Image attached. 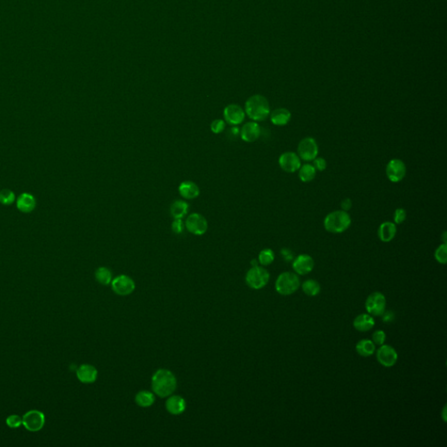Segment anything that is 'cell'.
<instances>
[{
    "label": "cell",
    "mask_w": 447,
    "mask_h": 447,
    "mask_svg": "<svg viewBox=\"0 0 447 447\" xmlns=\"http://www.w3.org/2000/svg\"><path fill=\"white\" fill-rule=\"evenodd\" d=\"M151 386L154 393L160 397L171 396L177 388V378L171 371L158 370L151 379Z\"/></svg>",
    "instance_id": "cell-1"
},
{
    "label": "cell",
    "mask_w": 447,
    "mask_h": 447,
    "mask_svg": "<svg viewBox=\"0 0 447 447\" xmlns=\"http://www.w3.org/2000/svg\"><path fill=\"white\" fill-rule=\"evenodd\" d=\"M245 112L253 122H263L271 113L268 99L260 94L252 95L246 103Z\"/></svg>",
    "instance_id": "cell-2"
},
{
    "label": "cell",
    "mask_w": 447,
    "mask_h": 447,
    "mask_svg": "<svg viewBox=\"0 0 447 447\" xmlns=\"http://www.w3.org/2000/svg\"><path fill=\"white\" fill-rule=\"evenodd\" d=\"M324 228L334 234L344 232L351 226V217L348 212L342 210L334 211L328 213L324 218Z\"/></svg>",
    "instance_id": "cell-3"
},
{
    "label": "cell",
    "mask_w": 447,
    "mask_h": 447,
    "mask_svg": "<svg viewBox=\"0 0 447 447\" xmlns=\"http://www.w3.org/2000/svg\"><path fill=\"white\" fill-rule=\"evenodd\" d=\"M300 279L295 273L285 272L277 278L275 288L281 295H290L298 290Z\"/></svg>",
    "instance_id": "cell-4"
},
{
    "label": "cell",
    "mask_w": 447,
    "mask_h": 447,
    "mask_svg": "<svg viewBox=\"0 0 447 447\" xmlns=\"http://www.w3.org/2000/svg\"><path fill=\"white\" fill-rule=\"evenodd\" d=\"M270 274L268 271L261 267H252L247 273L246 281L252 289H261L268 283Z\"/></svg>",
    "instance_id": "cell-5"
},
{
    "label": "cell",
    "mask_w": 447,
    "mask_h": 447,
    "mask_svg": "<svg viewBox=\"0 0 447 447\" xmlns=\"http://www.w3.org/2000/svg\"><path fill=\"white\" fill-rule=\"evenodd\" d=\"M319 147L317 142L313 137H305L299 143L297 147V155L301 160L311 162L318 157Z\"/></svg>",
    "instance_id": "cell-6"
},
{
    "label": "cell",
    "mask_w": 447,
    "mask_h": 447,
    "mask_svg": "<svg viewBox=\"0 0 447 447\" xmlns=\"http://www.w3.org/2000/svg\"><path fill=\"white\" fill-rule=\"evenodd\" d=\"M386 299L380 292L371 294L366 300L365 307L370 315L381 316L385 312Z\"/></svg>",
    "instance_id": "cell-7"
},
{
    "label": "cell",
    "mask_w": 447,
    "mask_h": 447,
    "mask_svg": "<svg viewBox=\"0 0 447 447\" xmlns=\"http://www.w3.org/2000/svg\"><path fill=\"white\" fill-rule=\"evenodd\" d=\"M406 165L401 159L394 158L388 162L386 166L387 178L392 183H399L406 176Z\"/></svg>",
    "instance_id": "cell-8"
},
{
    "label": "cell",
    "mask_w": 447,
    "mask_h": 447,
    "mask_svg": "<svg viewBox=\"0 0 447 447\" xmlns=\"http://www.w3.org/2000/svg\"><path fill=\"white\" fill-rule=\"evenodd\" d=\"M185 226L192 234L201 236L205 234L208 229V222L199 213H192L186 218Z\"/></svg>",
    "instance_id": "cell-9"
},
{
    "label": "cell",
    "mask_w": 447,
    "mask_h": 447,
    "mask_svg": "<svg viewBox=\"0 0 447 447\" xmlns=\"http://www.w3.org/2000/svg\"><path fill=\"white\" fill-rule=\"evenodd\" d=\"M111 282L113 291L115 294L121 296H126L132 294L136 288V284L132 278L128 275H119Z\"/></svg>",
    "instance_id": "cell-10"
},
{
    "label": "cell",
    "mask_w": 447,
    "mask_h": 447,
    "mask_svg": "<svg viewBox=\"0 0 447 447\" xmlns=\"http://www.w3.org/2000/svg\"><path fill=\"white\" fill-rule=\"evenodd\" d=\"M279 164L283 171L287 173H294L298 171L302 166L301 158L298 155L292 151L281 154L279 158Z\"/></svg>",
    "instance_id": "cell-11"
},
{
    "label": "cell",
    "mask_w": 447,
    "mask_h": 447,
    "mask_svg": "<svg viewBox=\"0 0 447 447\" xmlns=\"http://www.w3.org/2000/svg\"><path fill=\"white\" fill-rule=\"evenodd\" d=\"M23 425L30 431H38L45 424V416L38 411H30L22 417Z\"/></svg>",
    "instance_id": "cell-12"
},
{
    "label": "cell",
    "mask_w": 447,
    "mask_h": 447,
    "mask_svg": "<svg viewBox=\"0 0 447 447\" xmlns=\"http://www.w3.org/2000/svg\"><path fill=\"white\" fill-rule=\"evenodd\" d=\"M397 353L396 349L390 345H381L377 352H376V359L379 363L386 368L394 366L397 361Z\"/></svg>",
    "instance_id": "cell-13"
},
{
    "label": "cell",
    "mask_w": 447,
    "mask_h": 447,
    "mask_svg": "<svg viewBox=\"0 0 447 447\" xmlns=\"http://www.w3.org/2000/svg\"><path fill=\"white\" fill-rule=\"evenodd\" d=\"M225 122L231 125H239L242 124L246 117V112L241 107L237 104H231L226 107L224 110Z\"/></svg>",
    "instance_id": "cell-14"
},
{
    "label": "cell",
    "mask_w": 447,
    "mask_h": 447,
    "mask_svg": "<svg viewBox=\"0 0 447 447\" xmlns=\"http://www.w3.org/2000/svg\"><path fill=\"white\" fill-rule=\"evenodd\" d=\"M315 268L314 259L308 254H301L294 259L293 269L300 275H306L311 273Z\"/></svg>",
    "instance_id": "cell-15"
},
{
    "label": "cell",
    "mask_w": 447,
    "mask_h": 447,
    "mask_svg": "<svg viewBox=\"0 0 447 447\" xmlns=\"http://www.w3.org/2000/svg\"><path fill=\"white\" fill-rule=\"evenodd\" d=\"M261 128L258 123L249 122L243 126L240 130V137L246 143H254L260 138Z\"/></svg>",
    "instance_id": "cell-16"
},
{
    "label": "cell",
    "mask_w": 447,
    "mask_h": 447,
    "mask_svg": "<svg viewBox=\"0 0 447 447\" xmlns=\"http://www.w3.org/2000/svg\"><path fill=\"white\" fill-rule=\"evenodd\" d=\"M76 375L78 379L83 383H92L97 378V370L89 364H82L77 369Z\"/></svg>",
    "instance_id": "cell-17"
},
{
    "label": "cell",
    "mask_w": 447,
    "mask_h": 447,
    "mask_svg": "<svg viewBox=\"0 0 447 447\" xmlns=\"http://www.w3.org/2000/svg\"><path fill=\"white\" fill-rule=\"evenodd\" d=\"M396 226L395 223L391 221L383 222L379 226L377 234L381 241L384 243L391 242L396 234Z\"/></svg>",
    "instance_id": "cell-18"
},
{
    "label": "cell",
    "mask_w": 447,
    "mask_h": 447,
    "mask_svg": "<svg viewBox=\"0 0 447 447\" xmlns=\"http://www.w3.org/2000/svg\"><path fill=\"white\" fill-rule=\"evenodd\" d=\"M179 191L180 195L185 199H194L200 194L199 187L192 181H184L180 183Z\"/></svg>",
    "instance_id": "cell-19"
},
{
    "label": "cell",
    "mask_w": 447,
    "mask_h": 447,
    "mask_svg": "<svg viewBox=\"0 0 447 447\" xmlns=\"http://www.w3.org/2000/svg\"><path fill=\"white\" fill-rule=\"evenodd\" d=\"M166 409L172 415H180L186 409V402L182 396H170L166 401Z\"/></svg>",
    "instance_id": "cell-20"
},
{
    "label": "cell",
    "mask_w": 447,
    "mask_h": 447,
    "mask_svg": "<svg viewBox=\"0 0 447 447\" xmlns=\"http://www.w3.org/2000/svg\"><path fill=\"white\" fill-rule=\"evenodd\" d=\"M292 118L291 112L285 107L276 108L270 113V119L275 126H285L288 124Z\"/></svg>",
    "instance_id": "cell-21"
},
{
    "label": "cell",
    "mask_w": 447,
    "mask_h": 447,
    "mask_svg": "<svg viewBox=\"0 0 447 447\" xmlns=\"http://www.w3.org/2000/svg\"><path fill=\"white\" fill-rule=\"evenodd\" d=\"M354 328L360 332H367L375 326V321L371 315L362 314L354 320Z\"/></svg>",
    "instance_id": "cell-22"
},
{
    "label": "cell",
    "mask_w": 447,
    "mask_h": 447,
    "mask_svg": "<svg viewBox=\"0 0 447 447\" xmlns=\"http://www.w3.org/2000/svg\"><path fill=\"white\" fill-rule=\"evenodd\" d=\"M36 201L35 197L28 193H23L17 200V207L20 212L29 213L35 208Z\"/></svg>",
    "instance_id": "cell-23"
},
{
    "label": "cell",
    "mask_w": 447,
    "mask_h": 447,
    "mask_svg": "<svg viewBox=\"0 0 447 447\" xmlns=\"http://www.w3.org/2000/svg\"><path fill=\"white\" fill-rule=\"evenodd\" d=\"M299 179L303 183H309L315 179L316 170L313 164L305 163L298 170Z\"/></svg>",
    "instance_id": "cell-24"
},
{
    "label": "cell",
    "mask_w": 447,
    "mask_h": 447,
    "mask_svg": "<svg viewBox=\"0 0 447 447\" xmlns=\"http://www.w3.org/2000/svg\"><path fill=\"white\" fill-rule=\"evenodd\" d=\"M356 349H357V352L360 356L364 357V358H368V357L372 356L375 352V345L371 340L364 339V340H362V341L358 342L357 346H356Z\"/></svg>",
    "instance_id": "cell-25"
},
{
    "label": "cell",
    "mask_w": 447,
    "mask_h": 447,
    "mask_svg": "<svg viewBox=\"0 0 447 447\" xmlns=\"http://www.w3.org/2000/svg\"><path fill=\"white\" fill-rule=\"evenodd\" d=\"M189 212V205L185 201L176 200L171 206V213L174 218H183Z\"/></svg>",
    "instance_id": "cell-26"
},
{
    "label": "cell",
    "mask_w": 447,
    "mask_h": 447,
    "mask_svg": "<svg viewBox=\"0 0 447 447\" xmlns=\"http://www.w3.org/2000/svg\"><path fill=\"white\" fill-rule=\"evenodd\" d=\"M155 402V396L153 393L148 391L139 392L136 396V403L143 408H148L153 405Z\"/></svg>",
    "instance_id": "cell-27"
},
{
    "label": "cell",
    "mask_w": 447,
    "mask_h": 447,
    "mask_svg": "<svg viewBox=\"0 0 447 447\" xmlns=\"http://www.w3.org/2000/svg\"><path fill=\"white\" fill-rule=\"evenodd\" d=\"M303 290L308 296H316L321 292V286L315 280H307L303 284Z\"/></svg>",
    "instance_id": "cell-28"
},
{
    "label": "cell",
    "mask_w": 447,
    "mask_h": 447,
    "mask_svg": "<svg viewBox=\"0 0 447 447\" xmlns=\"http://www.w3.org/2000/svg\"><path fill=\"white\" fill-rule=\"evenodd\" d=\"M95 279L102 285H108L112 281V273L110 270L107 268H99L95 272Z\"/></svg>",
    "instance_id": "cell-29"
},
{
    "label": "cell",
    "mask_w": 447,
    "mask_h": 447,
    "mask_svg": "<svg viewBox=\"0 0 447 447\" xmlns=\"http://www.w3.org/2000/svg\"><path fill=\"white\" fill-rule=\"evenodd\" d=\"M259 263L262 266H269L272 264L274 260V252L273 250L266 248L260 251L259 254Z\"/></svg>",
    "instance_id": "cell-30"
},
{
    "label": "cell",
    "mask_w": 447,
    "mask_h": 447,
    "mask_svg": "<svg viewBox=\"0 0 447 447\" xmlns=\"http://www.w3.org/2000/svg\"><path fill=\"white\" fill-rule=\"evenodd\" d=\"M435 259L440 264H447V246L446 243L440 245L435 251Z\"/></svg>",
    "instance_id": "cell-31"
},
{
    "label": "cell",
    "mask_w": 447,
    "mask_h": 447,
    "mask_svg": "<svg viewBox=\"0 0 447 447\" xmlns=\"http://www.w3.org/2000/svg\"><path fill=\"white\" fill-rule=\"evenodd\" d=\"M15 199V195L10 190H3L0 192V203L4 205L13 204Z\"/></svg>",
    "instance_id": "cell-32"
},
{
    "label": "cell",
    "mask_w": 447,
    "mask_h": 447,
    "mask_svg": "<svg viewBox=\"0 0 447 447\" xmlns=\"http://www.w3.org/2000/svg\"><path fill=\"white\" fill-rule=\"evenodd\" d=\"M225 128H226V122L224 120H215L211 124V129L215 134H219V133L223 132Z\"/></svg>",
    "instance_id": "cell-33"
},
{
    "label": "cell",
    "mask_w": 447,
    "mask_h": 447,
    "mask_svg": "<svg viewBox=\"0 0 447 447\" xmlns=\"http://www.w3.org/2000/svg\"><path fill=\"white\" fill-rule=\"evenodd\" d=\"M406 211L404 208H397L394 213V223L396 225L403 224L406 219Z\"/></svg>",
    "instance_id": "cell-34"
},
{
    "label": "cell",
    "mask_w": 447,
    "mask_h": 447,
    "mask_svg": "<svg viewBox=\"0 0 447 447\" xmlns=\"http://www.w3.org/2000/svg\"><path fill=\"white\" fill-rule=\"evenodd\" d=\"M313 165L315 167L316 171H324L327 169L328 163L325 158L317 157L313 160Z\"/></svg>",
    "instance_id": "cell-35"
},
{
    "label": "cell",
    "mask_w": 447,
    "mask_h": 447,
    "mask_svg": "<svg viewBox=\"0 0 447 447\" xmlns=\"http://www.w3.org/2000/svg\"><path fill=\"white\" fill-rule=\"evenodd\" d=\"M6 424L11 428H18V427H19L21 425H23V422H22L21 417H19V416L12 415V416L7 417Z\"/></svg>",
    "instance_id": "cell-36"
},
{
    "label": "cell",
    "mask_w": 447,
    "mask_h": 447,
    "mask_svg": "<svg viewBox=\"0 0 447 447\" xmlns=\"http://www.w3.org/2000/svg\"><path fill=\"white\" fill-rule=\"evenodd\" d=\"M373 342L376 345H383L386 341V334L383 330H376L372 337Z\"/></svg>",
    "instance_id": "cell-37"
},
{
    "label": "cell",
    "mask_w": 447,
    "mask_h": 447,
    "mask_svg": "<svg viewBox=\"0 0 447 447\" xmlns=\"http://www.w3.org/2000/svg\"><path fill=\"white\" fill-rule=\"evenodd\" d=\"M171 228H172V231L174 232L175 233H177V234L181 233L183 231V223L182 221V219L181 218H175L174 221L172 222Z\"/></svg>",
    "instance_id": "cell-38"
},
{
    "label": "cell",
    "mask_w": 447,
    "mask_h": 447,
    "mask_svg": "<svg viewBox=\"0 0 447 447\" xmlns=\"http://www.w3.org/2000/svg\"><path fill=\"white\" fill-rule=\"evenodd\" d=\"M341 207L342 211L348 212L352 207V201L350 198H345L341 201Z\"/></svg>",
    "instance_id": "cell-39"
},
{
    "label": "cell",
    "mask_w": 447,
    "mask_h": 447,
    "mask_svg": "<svg viewBox=\"0 0 447 447\" xmlns=\"http://www.w3.org/2000/svg\"><path fill=\"white\" fill-rule=\"evenodd\" d=\"M281 253H282V255H283V257L285 258L286 260H292V258H293V256H292V252H291V251L288 250V249H286V248L282 249Z\"/></svg>",
    "instance_id": "cell-40"
},
{
    "label": "cell",
    "mask_w": 447,
    "mask_h": 447,
    "mask_svg": "<svg viewBox=\"0 0 447 447\" xmlns=\"http://www.w3.org/2000/svg\"><path fill=\"white\" fill-rule=\"evenodd\" d=\"M392 315V313H391V312L386 313V314H384V313H383V315H383V321H384V322H392V320H393V314H392V315Z\"/></svg>",
    "instance_id": "cell-41"
},
{
    "label": "cell",
    "mask_w": 447,
    "mask_h": 447,
    "mask_svg": "<svg viewBox=\"0 0 447 447\" xmlns=\"http://www.w3.org/2000/svg\"><path fill=\"white\" fill-rule=\"evenodd\" d=\"M251 264L252 267H257L259 266V260H252L251 261Z\"/></svg>",
    "instance_id": "cell-42"
}]
</instances>
